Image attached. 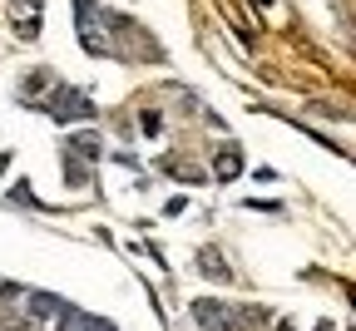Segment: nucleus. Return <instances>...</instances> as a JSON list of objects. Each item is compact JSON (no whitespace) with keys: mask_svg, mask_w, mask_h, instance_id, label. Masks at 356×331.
Masks as SVG:
<instances>
[{"mask_svg":"<svg viewBox=\"0 0 356 331\" xmlns=\"http://www.w3.org/2000/svg\"><path fill=\"white\" fill-rule=\"evenodd\" d=\"M277 331H292V326H287V321H277Z\"/></svg>","mask_w":356,"mask_h":331,"instance_id":"9d476101","label":"nucleus"},{"mask_svg":"<svg viewBox=\"0 0 356 331\" xmlns=\"http://www.w3.org/2000/svg\"><path fill=\"white\" fill-rule=\"evenodd\" d=\"M144 134H163V119L159 114H144Z\"/></svg>","mask_w":356,"mask_h":331,"instance_id":"1a4fd4ad","label":"nucleus"},{"mask_svg":"<svg viewBox=\"0 0 356 331\" xmlns=\"http://www.w3.org/2000/svg\"><path fill=\"white\" fill-rule=\"evenodd\" d=\"M40 15H44V0H10V25L20 40H40Z\"/></svg>","mask_w":356,"mask_h":331,"instance_id":"f03ea898","label":"nucleus"},{"mask_svg":"<svg viewBox=\"0 0 356 331\" xmlns=\"http://www.w3.org/2000/svg\"><path fill=\"white\" fill-rule=\"evenodd\" d=\"M317 331H332V321H322V326H317Z\"/></svg>","mask_w":356,"mask_h":331,"instance_id":"9b49d317","label":"nucleus"},{"mask_svg":"<svg viewBox=\"0 0 356 331\" xmlns=\"http://www.w3.org/2000/svg\"><path fill=\"white\" fill-rule=\"evenodd\" d=\"M203 267H208V277H218V282H222V277H233L228 267H222V257H208V252H203Z\"/></svg>","mask_w":356,"mask_h":331,"instance_id":"6e6552de","label":"nucleus"},{"mask_svg":"<svg viewBox=\"0 0 356 331\" xmlns=\"http://www.w3.org/2000/svg\"><path fill=\"white\" fill-rule=\"evenodd\" d=\"M70 331H119L114 321H104V316H74V326Z\"/></svg>","mask_w":356,"mask_h":331,"instance_id":"0eeeda50","label":"nucleus"},{"mask_svg":"<svg viewBox=\"0 0 356 331\" xmlns=\"http://www.w3.org/2000/svg\"><path fill=\"white\" fill-rule=\"evenodd\" d=\"M65 154H74V159H89V163H99V138L95 134H79V138H70V149Z\"/></svg>","mask_w":356,"mask_h":331,"instance_id":"39448f33","label":"nucleus"},{"mask_svg":"<svg viewBox=\"0 0 356 331\" xmlns=\"http://www.w3.org/2000/svg\"><path fill=\"white\" fill-rule=\"evenodd\" d=\"M193 312H198V321H203V326H208V321H213V326H222V321H228V316H222L228 307H218V302H193Z\"/></svg>","mask_w":356,"mask_h":331,"instance_id":"423d86ee","label":"nucleus"},{"mask_svg":"<svg viewBox=\"0 0 356 331\" xmlns=\"http://www.w3.org/2000/svg\"><path fill=\"white\" fill-rule=\"evenodd\" d=\"M44 114H50L55 124H79V119H95V99L70 84H55V94L44 99Z\"/></svg>","mask_w":356,"mask_h":331,"instance_id":"f257e3e1","label":"nucleus"},{"mask_svg":"<svg viewBox=\"0 0 356 331\" xmlns=\"http://www.w3.org/2000/svg\"><path fill=\"white\" fill-rule=\"evenodd\" d=\"M25 302H30V316H35V321H60V316H70V307H65L60 297H50V292H30Z\"/></svg>","mask_w":356,"mask_h":331,"instance_id":"7ed1b4c3","label":"nucleus"},{"mask_svg":"<svg viewBox=\"0 0 356 331\" xmlns=\"http://www.w3.org/2000/svg\"><path fill=\"white\" fill-rule=\"evenodd\" d=\"M238 173H243V149H238V144H228V149L218 154V168H213V178H218V183H233Z\"/></svg>","mask_w":356,"mask_h":331,"instance_id":"20e7f679","label":"nucleus"}]
</instances>
